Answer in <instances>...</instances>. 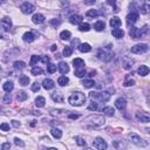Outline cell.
I'll list each match as a JSON object with an SVG mask.
<instances>
[{
	"mask_svg": "<svg viewBox=\"0 0 150 150\" xmlns=\"http://www.w3.org/2000/svg\"><path fill=\"white\" fill-rule=\"evenodd\" d=\"M68 102L72 106L80 107L86 102V95L83 93H81V92H75L68 97Z\"/></svg>",
	"mask_w": 150,
	"mask_h": 150,
	"instance_id": "1",
	"label": "cell"
},
{
	"mask_svg": "<svg viewBox=\"0 0 150 150\" xmlns=\"http://www.w3.org/2000/svg\"><path fill=\"white\" fill-rule=\"evenodd\" d=\"M104 117L100 116V115H90L84 120V123L90 124L92 127H101L104 124Z\"/></svg>",
	"mask_w": 150,
	"mask_h": 150,
	"instance_id": "2",
	"label": "cell"
},
{
	"mask_svg": "<svg viewBox=\"0 0 150 150\" xmlns=\"http://www.w3.org/2000/svg\"><path fill=\"white\" fill-rule=\"evenodd\" d=\"M128 139H129V141H130L131 143H134L135 145L140 147V148H145V147L148 145V142L144 141L141 136H139V135L135 134V133H129V134H128Z\"/></svg>",
	"mask_w": 150,
	"mask_h": 150,
	"instance_id": "3",
	"label": "cell"
},
{
	"mask_svg": "<svg viewBox=\"0 0 150 150\" xmlns=\"http://www.w3.org/2000/svg\"><path fill=\"white\" fill-rule=\"evenodd\" d=\"M90 98L94 101H98V102H107L110 98V94L108 92H101V93H90L89 94Z\"/></svg>",
	"mask_w": 150,
	"mask_h": 150,
	"instance_id": "4",
	"label": "cell"
},
{
	"mask_svg": "<svg viewBox=\"0 0 150 150\" xmlns=\"http://www.w3.org/2000/svg\"><path fill=\"white\" fill-rule=\"evenodd\" d=\"M148 48L149 47H148L147 44H137V45H135V46H133L130 48V51L134 54H143V53H145L148 51Z\"/></svg>",
	"mask_w": 150,
	"mask_h": 150,
	"instance_id": "5",
	"label": "cell"
},
{
	"mask_svg": "<svg viewBox=\"0 0 150 150\" xmlns=\"http://www.w3.org/2000/svg\"><path fill=\"white\" fill-rule=\"evenodd\" d=\"M93 145L97 150H106L108 148L107 142L103 139H101V137H96V139L94 140V142H93Z\"/></svg>",
	"mask_w": 150,
	"mask_h": 150,
	"instance_id": "6",
	"label": "cell"
},
{
	"mask_svg": "<svg viewBox=\"0 0 150 150\" xmlns=\"http://www.w3.org/2000/svg\"><path fill=\"white\" fill-rule=\"evenodd\" d=\"M145 32H147V26L144 27L143 31L140 29V28H137V27H131L129 34H130V36L133 38V39H139V38H141Z\"/></svg>",
	"mask_w": 150,
	"mask_h": 150,
	"instance_id": "7",
	"label": "cell"
},
{
	"mask_svg": "<svg viewBox=\"0 0 150 150\" xmlns=\"http://www.w3.org/2000/svg\"><path fill=\"white\" fill-rule=\"evenodd\" d=\"M135 116H136V120L140 122H143V123L150 122V114H148L145 111H137Z\"/></svg>",
	"mask_w": 150,
	"mask_h": 150,
	"instance_id": "8",
	"label": "cell"
},
{
	"mask_svg": "<svg viewBox=\"0 0 150 150\" xmlns=\"http://www.w3.org/2000/svg\"><path fill=\"white\" fill-rule=\"evenodd\" d=\"M20 9H21V12L23 14H31V13L34 12V6L32 4H29V3H23L21 5Z\"/></svg>",
	"mask_w": 150,
	"mask_h": 150,
	"instance_id": "9",
	"label": "cell"
},
{
	"mask_svg": "<svg viewBox=\"0 0 150 150\" xmlns=\"http://www.w3.org/2000/svg\"><path fill=\"white\" fill-rule=\"evenodd\" d=\"M135 64V60L131 59V58H128V56H124L122 59V66L124 69H130L133 67V65Z\"/></svg>",
	"mask_w": 150,
	"mask_h": 150,
	"instance_id": "10",
	"label": "cell"
},
{
	"mask_svg": "<svg viewBox=\"0 0 150 150\" xmlns=\"http://www.w3.org/2000/svg\"><path fill=\"white\" fill-rule=\"evenodd\" d=\"M137 19H139V13H137L136 11H133L131 13H129L128 15H127V23L129 25H134L136 21H137Z\"/></svg>",
	"mask_w": 150,
	"mask_h": 150,
	"instance_id": "11",
	"label": "cell"
},
{
	"mask_svg": "<svg viewBox=\"0 0 150 150\" xmlns=\"http://www.w3.org/2000/svg\"><path fill=\"white\" fill-rule=\"evenodd\" d=\"M1 28H3L4 31H6V32L12 28V21H11L9 18L5 17L4 19H1Z\"/></svg>",
	"mask_w": 150,
	"mask_h": 150,
	"instance_id": "12",
	"label": "cell"
},
{
	"mask_svg": "<svg viewBox=\"0 0 150 150\" xmlns=\"http://www.w3.org/2000/svg\"><path fill=\"white\" fill-rule=\"evenodd\" d=\"M115 107H116L117 109H120V110L124 109V108L127 107V101H126V98H124V97H119L116 101H115Z\"/></svg>",
	"mask_w": 150,
	"mask_h": 150,
	"instance_id": "13",
	"label": "cell"
},
{
	"mask_svg": "<svg viewBox=\"0 0 150 150\" xmlns=\"http://www.w3.org/2000/svg\"><path fill=\"white\" fill-rule=\"evenodd\" d=\"M69 22L73 23V25H80L82 23V17L79 15V14H73L69 17Z\"/></svg>",
	"mask_w": 150,
	"mask_h": 150,
	"instance_id": "14",
	"label": "cell"
},
{
	"mask_svg": "<svg viewBox=\"0 0 150 150\" xmlns=\"http://www.w3.org/2000/svg\"><path fill=\"white\" fill-rule=\"evenodd\" d=\"M58 69H59V72L61 73V74H67L68 72H69V66L66 64V62H64V61H61L60 64L58 65Z\"/></svg>",
	"mask_w": 150,
	"mask_h": 150,
	"instance_id": "15",
	"label": "cell"
},
{
	"mask_svg": "<svg viewBox=\"0 0 150 150\" xmlns=\"http://www.w3.org/2000/svg\"><path fill=\"white\" fill-rule=\"evenodd\" d=\"M32 21L36 25H40V23H44L45 22V17L40 13H35L33 17H32Z\"/></svg>",
	"mask_w": 150,
	"mask_h": 150,
	"instance_id": "16",
	"label": "cell"
},
{
	"mask_svg": "<svg viewBox=\"0 0 150 150\" xmlns=\"http://www.w3.org/2000/svg\"><path fill=\"white\" fill-rule=\"evenodd\" d=\"M54 81L53 80H51V79H45L44 81H42V87L46 89V90H49V89H52V88H54Z\"/></svg>",
	"mask_w": 150,
	"mask_h": 150,
	"instance_id": "17",
	"label": "cell"
},
{
	"mask_svg": "<svg viewBox=\"0 0 150 150\" xmlns=\"http://www.w3.org/2000/svg\"><path fill=\"white\" fill-rule=\"evenodd\" d=\"M52 98H53V101L58 102V103H61V102H64V94L60 93V92H55L52 94Z\"/></svg>",
	"mask_w": 150,
	"mask_h": 150,
	"instance_id": "18",
	"label": "cell"
},
{
	"mask_svg": "<svg viewBox=\"0 0 150 150\" xmlns=\"http://www.w3.org/2000/svg\"><path fill=\"white\" fill-rule=\"evenodd\" d=\"M22 39H23V41H25V42H28V44H31V42H33V41L35 40V36H34V34H33L32 32H26V33L23 34Z\"/></svg>",
	"mask_w": 150,
	"mask_h": 150,
	"instance_id": "19",
	"label": "cell"
},
{
	"mask_svg": "<svg viewBox=\"0 0 150 150\" xmlns=\"http://www.w3.org/2000/svg\"><path fill=\"white\" fill-rule=\"evenodd\" d=\"M98 58L101 59V60H103V61H110L111 60V58H112V54L111 53H107V52H100L98 53Z\"/></svg>",
	"mask_w": 150,
	"mask_h": 150,
	"instance_id": "20",
	"label": "cell"
},
{
	"mask_svg": "<svg viewBox=\"0 0 150 150\" xmlns=\"http://www.w3.org/2000/svg\"><path fill=\"white\" fill-rule=\"evenodd\" d=\"M110 26H111L112 28H119V27L121 26V20H120V18H117V17L111 18V19H110Z\"/></svg>",
	"mask_w": 150,
	"mask_h": 150,
	"instance_id": "21",
	"label": "cell"
},
{
	"mask_svg": "<svg viewBox=\"0 0 150 150\" xmlns=\"http://www.w3.org/2000/svg\"><path fill=\"white\" fill-rule=\"evenodd\" d=\"M73 65L75 69H79V68H84V61L82 59H75L73 61Z\"/></svg>",
	"mask_w": 150,
	"mask_h": 150,
	"instance_id": "22",
	"label": "cell"
},
{
	"mask_svg": "<svg viewBox=\"0 0 150 150\" xmlns=\"http://www.w3.org/2000/svg\"><path fill=\"white\" fill-rule=\"evenodd\" d=\"M3 88H4V90H5L6 93H11L12 90L14 89V84H13V82L7 81V82H5V83H4Z\"/></svg>",
	"mask_w": 150,
	"mask_h": 150,
	"instance_id": "23",
	"label": "cell"
},
{
	"mask_svg": "<svg viewBox=\"0 0 150 150\" xmlns=\"http://www.w3.org/2000/svg\"><path fill=\"white\" fill-rule=\"evenodd\" d=\"M149 72H150V69L147 66H140V68L137 69V73H139V75H141V76H147Z\"/></svg>",
	"mask_w": 150,
	"mask_h": 150,
	"instance_id": "24",
	"label": "cell"
},
{
	"mask_svg": "<svg viewBox=\"0 0 150 150\" xmlns=\"http://www.w3.org/2000/svg\"><path fill=\"white\" fill-rule=\"evenodd\" d=\"M79 51L81 53H88V52L92 51V47H90L89 44H81L80 47H79Z\"/></svg>",
	"mask_w": 150,
	"mask_h": 150,
	"instance_id": "25",
	"label": "cell"
},
{
	"mask_svg": "<svg viewBox=\"0 0 150 150\" xmlns=\"http://www.w3.org/2000/svg\"><path fill=\"white\" fill-rule=\"evenodd\" d=\"M45 103H46L45 97H42V96H38V97L35 98V106H36L38 108H42V107H45Z\"/></svg>",
	"mask_w": 150,
	"mask_h": 150,
	"instance_id": "26",
	"label": "cell"
},
{
	"mask_svg": "<svg viewBox=\"0 0 150 150\" xmlns=\"http://www.w3.org/2000/svg\"><path fill=\"white\" fill-rule=\"evenodd\" d=\"M111 33H112V35L116 38V39H122L123 35H124V32L122 29H120V28H114Z\"/></svg>",
	"mask_w": 150,
	"mask_h": 150,
	"instance_id": "27",
	"label": "cell"
},
{
	"mask_svg": "<svg viewBox=\"0 0 150 150\" xmlns=\"http://www.w3.org/2000/svg\"><path fill=\"white\" fill-rule=\"evenodd\" d=\"M19 82L21 86H28L29 84V78L26 75H20L19 76Z\"/></svg>",
	"mask_w": 150,
	"mask_h": 150,
	"instance_id": "28",
	"label": "cell"
},
{
	"mask_svg": "<svg viewBox=\"0 0 150 150\" xmlns=\"http://www.w3.org/2000/svg\"><path fill=\"white\" fill-rule=\"evenodd\" d=\"M68 82H69V79L66 76V75H62V76H60V78L58 79V83H59L60 86H67Z\"/></svg>",
	"mask_w": 150,
	"mask_h": 150,
	"instance_id": "29",
	"label": "cell"
},
{
	"mask_svg": "<svg viewBox=\"0 0 150 150\" xmlns=\"http://www.w3.org/2000/svg\"><path fill=\"white\" fill-rule=\"evenodd\" d=\"M104 27H106V25H104L103 21H97V22H95V25H94V28H95V31H97V32L103 31Z\"/></svg>",
	"mask_w": 150,
	"mask_h": 150,
	"instance_id": "30",
	"label": "cell"
},
{
	"mask_svg": "<svg viewBox=\"0 0 150 150\" xmlns=\"http://www.w3.org/2000/svg\"><path fill=\"white\" fill-rule=\"evenodd\" d=\"M103 114L107 115V116H112L115 114V110L112 107H104L103 108Z\"/></svg>",
	"mask_w": 150,
	"mask_h": 150,
	"instance_id": "31",
	"label": "cell"
},
{
	"mask_svg": "<svg viewBox=\"0 0 150 150\" xmlns=\"http://www.w3.org/2000/svg\"><path fill=\"white\" fill-rule=\"evenodd\" d=\"M70 32L69 31H62L60 33V38H61V40H69L70 39Z\"/></svg>",
	"mask_w": 150,
	"mask_h": 150,
	"instance_id": "32",
	"label": "cell"
},
{
	"mask_svg": "<svg viewBox=\"0 0 150 150\" xmlns=\"http://www.w3.org/2000/svg\"><path fill=\"white\" fill-rule=\"evenodd\" d=\"M51 133H52V135L55 137V139H58V140L62 137V131L60 129H58V128H53Z\"/></svg>",
	"mask_w": 150,
	"mask_h": 150,
	"instance_id": "33",
	"label": "cell"
},
{
	"mask_svg": "<svg viewBox=\"0 0 150 150\" xmlns=\"http://www.w3.org/2000/svg\"><path fill=\"white\" fill-rule=\"evenodd\" d=\"M90 29V25L89 23H87V22H82L81 25H80V26H79V31L80 32H88Z\"/></svg>",
	"mask_w": 150,
	"mask_h": 150,
	"instance_id": "34",
	"label": "cell"
},
{
	"mask_svg": "<svg viewBox=\"0 0 150 150\" xmlns=\"http://www.w3.org/2000/svg\"><path fill=\"white\" fill-rule=\"evenodd\" d=\"M98 14H100V13H98V12H97L96 9H89V11L86 13V15H87V17H88V18H92V19L96 18Z\"/></svg>",
	"mask_w": 150,
	"mask_h": 150,
	"instance_id": "35",
	"label": "cell"
},
{
	"mask_svg": "<svg viewBox=\"0 0 150 150\" xmlns=\"http://www.w3.org/2000/svg\"><path fill=\"white\" fill-rule=\"evenodd\" d=\"M82 84H83V87H86V88H92V87H94L95 82H94V80L88 79V80H84L82 82Z\"/></svg>",
	"mask_w": 150,
	"mask_h": 150,
	"instance_id": "36",
	"label": "cell"
},
{
	"mask_svg": "<svg viewBox=\"0 0 150 150\" xmlns=\"http://www.w3.org/2000/svg\"><path fill=\"white\" fill-rule=\"evenodd\" d=\"M27 97H28V95L25 93V92H22V90H20V92H18V95H17V98L19 100V101H25V100H27Z\"/></svg>",
	"mask_w": 150,
	"mask_h": 150,
	"instance_id": "37",
	"label": "cell"
},
{
	"mask_svg": "<svg viewBox=\"0 0 150 150\" xmlns=\"http://www.w3.org/2000/svg\"><path fill=\"white\" fill-rule=\"evenodd\" d=\"M13 66H14V68H17V69H22V68H25L26 64H25L23 61H15L14 64H13Z\"/></svg>",
	"mask_w": 150,
	"mask_h": 150,
	"instance_id": "38",
	"label": "cell"
},
{
	"mask_svg": "<svg viewBox=\"0 0 150 150\" xmlns=\"http://www.w3.org/2000/svg\"><path fill=\"white\" fill-rule=\"evenodd\" d=\"M140 11L142 12V13H144V14L149 13V11H150V4H143V5L141 6Z\"/></svg>",
	"mask_w": 150,
	"mask_h": 150,
	"instance_id": "39",
	"label": "cell"
},
{
	"mask_svg": "<svg viewBox=\"0 0 150 150\" xmlns=\"http://www.w3.org/2000/svg\"><path fill=\"white\" fill-rule=\"evenodd\" d=\"M41 60V58L40 56H38V55H33L32 58H31V62H29V64H31V66H35L36 64H38V62H39Z\"/></svg>",
	"mask_w": 150,
	"mask_h": 150,
	"instance_id": "40",
	"label": "cell"
},
{
	"mask_svg": "<svg viewBox=\"0 0 150 150\" xmlns=\"http://www.w3.org/2000/svg\"><path fill=\"white\" fill-rule=\"evenodd\" d=\"M73 54V48L70 46H66L64 49V55L65 56H70Z\"/></svg>",
	"mask_w": 150,
	"mask_h": 150,
	"instance_id": "41",
	"label": "cell"
},
{
	"mask_svg": "<svg viewBox=\"0 0 150 150\" xmlns=\"http://www.w3.org/2000/svg\"><path fill=\"white\" fill-rule=\"evenodd\" d=\"M84 74H86V70H84V68H79V69H75V75H76L78 78H82V76H84Z\"/></svg>",
	"mask_w": 150,
	"mask_h": 150,
	"instance_id": "42",
	"label": "cell"
},
{
	"mask_svg": "<svg viewBox=\"0 0 150 150\" xmlns=\"http://www.w3.org/2000/svg\"><path fill=\"white\" fill-rule=\"evenodd\" d=\"M47 72H48L49 74H53V73H55V72H56V65L49 64V65L47 66Z\"/></svg>",
	"mask_w": 150,
	"mask_h": 150,
	"instance_id": "43",
	"label": "cell"
},
{
	"mask_svg": "<svg viewBox=\"0 0 150 150\" xmlns=\"http://www.w3.org/2000/svg\"><path fill=\"white\" fill-rule=\"evenodd\" d=\"M40 88H41V84H40L39 82H34V83L32 84V87H31V89H32L33 92H39Z\"/></svg>",
	"mask_w": 150,
	"mask_h": 150,
	"instance_id": "44",
	"label": "cell"
},
{
	"mask_svg": "<svg viewBox=\"0 0 150 150\" xmlns=\"http://www.w3.org/2000/svg\"><path fill=\"white\" fill-rule=\"evenodd\" d=\"M42 69L40 68V67H33L32 68V74L33 75H40V74H42Z\"/></svg>",
	"mask_w": 150,
	"mask_h": 150,
	"instance_id": "45",
	"label": "cell"
},
{
	"mask_svg": "<svg viewBox=\"0 0 150 150\" xmlns=\"http://www.w3.org/2000/svg\"><path fill=\"white\" fill-rule=\"evenodd\" d=\"M134 84H135V81L133 79H129V78L124 81V83H123L124 87H130V86H134Z\"/></svg>",
	"mask_w": 150,
	"mask_h": 150,
	"instance_id": "46",
	"label": "cell"
},
{
	"mask_svg": "<svg viewBox=\"0 0 150 150\" xmlns=\"http://www.w3.org/2000/svg\"><path fill=\"white\" fill-rule=\"evenodd\" d=\"M75 141H76V143L80 145V147H84L86 145V141L83 139H81V137H75Z\"/></svg>",
	"mask_w": 150,
	"mask_h": 150,
	"instance_id": "47",
	"label": "cell"
},
{
	"mask_svg": "<svg viewBox=\"0 0 150 150\" xmlns=\"http://www.w3.org/2000/svg\"><path fill=\"white\" fill-rule=\"evenodd\" d=\"M49 23H51L53 27H58L59 25L61 23V21H60V19H52L51 21H49Z\"/></svg>",
	"mask_w": 150,
	"mask_h": 150,
	"instance_id": "48",
	"label": "cell"
},
{
	"mask_svg": "<svg viewBox=\"0 0 150 150\" xmlns=\"http://www.w3.org/2000/svg\"><path fill=\"white\" fill-rule=\"evenodd\" d=\"M97 103L95 102V101H93L89 106H88V110H92V111H95V110H97Z\"/></svg>",
	"mask_w": 150,
	"mask_h": 150,
	"instance_id": "49",
	"label": "cell"
},
{
	"mask_svg": "<svg viewBox=\"0 0 150 150\" xmlns=\"http://www.w3.org/2000/svg\"><path fill=\"white\" fill-rule=\"evenodd\" d=\"M14 143H15V145H18V147H25L23 141L20 140V139H18V137H15V139H14Z\"/></svg>",
	"mask_w": 150,
	"mask_h": 150,
	"instance_id": "50",
	"label": "cell"
},
{
	"mask_svg": "<svg viewBox=\"0 0 150 150\" xmlns=\"http://www.w3.org/2000/svg\"><path fill=\"white\" fill-rule=\"evenodd\" d=\"M0 129H1L3 131H8V130H9V124H7V123H1Z\"/></svg>",
	"mask_w": 150,
	"mask_h": 150,
	"instance_id": "51",
	"label": "cell"
},
{
	"mask_svg": "<svg viewBox=\"0 0 150 150\" xmlns=\"http://www.w3.org/2000/svg\"><path fill=\"white\" fill-rule=\"evenodd\" d=\"M9 148H11V144H9V143H4V144L1 145V150H9Z\"/></svg>",
	"mask_w": 150,
	"mask_h": 150,
	"instance_id": "52",
	"label": "cell"
},
{
	"mask_svg": "<svg viewBox=\"0 0 150 150\" xmlns=\"http://www.w3.org/2000/svg\"><path fill=\"white\" fill-rule=\"evenodd\" d=\"M80 41H79V39H75V40H73L72 41V46H76V47H80Z\"/></svg>",
	"mask_w": 150,
	"mask_h": 150,
	"instance_id": "53",
	"label": "cell"
},
{
	"mask_svg": "<svg viewBox=\"0 0 150 150\" xmlns=\"http://www.w3.org/2000/svg\"><path fill=\"white\" fill-rule=\"evenodd\" d=\"M12 126H13L14 128H19V127H20V123H19L18 121H14V120H13V121H12Z\"/></svg>",
	"mask_w": 150,
	"mask_h": 150,
	"instance_id": "54",
	"label": "cell"
},
{
	"mask_svg": "<svg viewBox=\"0 0 150 150\" xmlns=\"http://www.w3.org/2000/svg\"><path fill=\"white\" fill-rule=\"evenodd\" d=\"M61 111H62V110H60V109H58V110H55V109H52V110H51V112H52L53 115H59Z\"/></svg>",
	"mask_w": 150,
	"mask_h": 150,
	"instance_id": "55",
	"label": "cell"
},
{
	"mask_svg": "<svg viewBox=\"0 0 150 150\" xmlns=\"http://www.w3.org/2000/svg\"><path fill=\"white\" fill-rule=\"evenodd\" d=\"M41 61L44 62V64H49V61H51V60H49L48 56H44V58L41 59Z\"/></svg>",
	"mask_w": 150,
	"mask_h": 150,
	"instance_id": "56",
	"label": "cell"
},
{
	"mask_svg": "<svg viewBox=\"0 0 150 150\" xmlns=\"http://www.w3.org/2000/svg\"><path fill=\"white\" fill-rule=\"evenodd\" d=\"M7 102H11V96H9L8 94L4 97V103H7Z\"/></svg>",
	"mask_w": 150,
	"mask_h": 150,
	"instance_id": "57",
	"label": "cell"
},
{
	"mask_svg": "<svg viewBox=\"0 0 150 150\" xmlns=\"http://www.w3.org/2000/svg\"><path fill=\"white\" fill-rule=\"evenodd\" d=\"M68 116H69V119H78L80 115L79 114H69Z\"/></svg>",
	"mask_w": 150,
	"mask_h": 150,
	"instance_id": "58",
	"label": "cell"
},
{
	"mask_svg": "<svg viewBox=\"0 0 150 150\" xmlns=\"http://www.w3.org/2000/svg\"><path fill=\"white\" fill-rule=\"evenodd\" d=\"M56 49H58V46H56V45H53V46L51 47V51H52V52H55Z\"/></svg>",
	"mask_w": 150,
	"mask_h": 150,
	"instance_id": "59",
	"label": "cell"
},
{
	"mask_svg": "<svg viewBox=\"0 0 150 150\" xmlns=\"http://www.w3.org/2000/svg\"><path fill=\"white\" fill-rule=\"evenodd\" d=\"M95 1H84V4H87V5H92V4H94Z\"/></svg>",
	"mask_w": 150,
	"mask_h": 150,
	"instance_id": "60",
	"label": "cell"
},
{
	"mask_svg": "<svg viewBox=\"0 0 150 150\" xmlns=\"http://www.w3.org/2000/svg\"><path fill=\"white\" fill-rule=\"evenodd\" d=\"M48 150H58V149H56V148H49Z\"/></svg>",
	"mask_w": 150,
	"mask_h": 150,
	"instance_id": "61",
	"label": "cell"
},
{
	"mask_svg": "<svg viewBox=\"0 0 150 150\" xmlns=\"http://www.w3.org/2000/svg\"><path fill=\"white\" fill-rule=\"evenodd\" d=\"M148 100H149V104H150V95L148 96Z\"/></svg>",
	"mask_w": 150,
	"mask_h": 150,
	"instance_id": "62",
	"label": "cell"
},
{
	"mask_svg": "<svg viewBox=\"0 0 150 150\" xmlns=\"http://www.w3.org/2000/svg\"><path fill=\"white\" fill-rule=\"evenodd\" d=\"M147 131H148V133H150V128H149V129H147Z\"/></svg>",
	"mask_w": 150,
	"mask_h": 150,
	"instance_id": "63",
	"label": "cell"
}]
</instances>
